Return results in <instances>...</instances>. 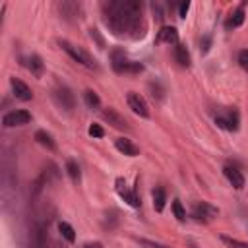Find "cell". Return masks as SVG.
I'll list each match as a JSON object with an SVG mask.
<instances>
[{
  "mask_svg": "<svg viewBox=\"0 0 248 248\" xmlns=\"http://www.w3.org/2000/svg\"><path fill=\"white\" fill-rule=\"evenodd\" d=\"M107 12V25L116 37H132L140 39L145 35V21H143V4L136 0H124V2H108L103 6Z\"/></svg>",
  "mask_w": 248,
  "mask_h": 248,
  "instance_id": "1",
  "label": "cell"
},
{
  "mask_svg": "<svg viewBox=\"0 0 248 248\" xmlns=\"http://www.w3.org/2000/svg\"><path fill=\"white\" fill-rule=\"evenodd\" d=\"M58 46H60L74 62H78V64H81V66H85V68H97L95 58H93L89 52H85L81 46H76L74 43H70V41H66V39H58Z\"/></svg>",
  "mask_w": 248,
  "mask_h": 248,
  "instance_id": "2",
  "label": "cell"
},
{
  "mask_svg": "<svg viewBox=\"0 0 248 248\" xmlns=\"http://www.w3.org/2000/svg\"><path fill=\"white\" fill-rule=\"evenodd\" d=\"M114 188H116V194H118V196H120L128 205H132V207H140V205H141V202H140V196H138L136 188H130L122 176H118V178L114 180Z\"/></svg>",
  "mask_w": 248,
  "mask_h": 248,
  "instance_id": "3",
  "label": "cell"
},
{
  "mask_svg": "<svg viewBox=\"0 0 248 248\" xmlns=\"http://www.w3.org/2000/svg\"><path fill=\"white\" fill-rule=\"evenodd\" d=\"M31 112L29 110H23V108H16V110H10L2 116V126L4 128H14V126H23V124H29L31 122Z\"/></svg>",
  "mask_w": 248,
  "mask_h": 248,
  "instance_id": "4",
  "label": "cell"
},
{
  "mask_svg": "<svg viewBox=\"0 0 248 248\" xmlns=\"http://www.w3.org/2000/svg\"><path fill=\"white\" fill-rule=\"evenodd\" d=\"M217 215H219V209H217L215 205H211V203H207V202H196V203H194L192 217H194L196 221L207 223V221H211V219L217 217Z\"/></svg>",
  "mask_w": 248,
  "mask_h": 248,
  "instance_id": "5",
  "label": "cell"
},
{
  "mask_svg": "<svg viewBox=\"0 0 248 248\" xmlns=\"http://www.w3.org/2000/svg\"><path fill=\"white\" fill-rule=\"evenodd\" d=\"M126 101H128V107L132 108V112H136V114L141 116V118H149V107H147L145 99H143L140 93L130 91V93L126 95Z\"/></svg>",
  "mask_w": 248,
  "mask_h": 248,
  "instance_id": "6",
  "label": "cell"
},
{
  "mask_svg": "<svg viewBox=\"0 0 248 248\" xmlns=\"http://www.w3.org/2000/svg\"><path fill=\"white\" fill-rule=\"evenodd\" d=\"M10 87H12V93H14L16 99H19L23 103L33 99V91H31V87L25 81H21L17 78H10Z\"/></svg>",
  "mask_w": 248,
  "mask_h": 248,
  "instance_id": "7",
  "label": "cell"
},
{
  "mask_svg": "<svg viewBox=\"0 0 248 248\" xmlns=\"http://www.w3.org/2000/svg\"><path fill=\"white\" fill-rule=\"evenodd\" d=\"M54 99H56V103L62 107V108H66V110H72L74 107H76V97H74V93H72V89L70 87H56L54 89Z\"/></svg>",
  "mask_w": 248,
  "mask_h": 248,
  "instance_id": "8",
  "label": "cell"
},
{
  "mask_svg": "<svg viewBox=\"0 0 248 248\" xmlns=\"http://www.w3.org/2000/svg\"><path fill=\"white\" fill-rule=\"evenodd\" d=\"M128 64H130V60H128L124 48H112L110 50V66L116 74H126Z\"/></svg>",
  "mask_w": 248,
  "mask_h": 248,
  "instance_id": "9",
  "label": "cell"
},
{
  "mask_svg": "<svg viewBox=\"0 0 248 248\" xmlns=\"http://www.w3.org/2000/svg\"><path fill=\"white\" fill-rule=\"evenodd\" d=\"M103 118H105L112 128H116V130H130L128 120H126L118 110H114V108H110V107L103 110Z\"/></svg>",
  "mask_w": 248,
  "mask_h": 248,
  "instance_id": "10",
  "label": "cell"
},
{
  "mask_svg": "<svg viewBox=\"0 0 248 248\" xmlns=\"http://www.w3.org/2000/svg\"><path fill=\"white\" fill-rule=\"evenodd\" d=\"M223 174H225V178L229 180V184L234 188V190H242L244 188V174L236 169V167H225L223 169Z\"/></svg>",
  "mask_w": 248,
  "mask_h": 248,
  "instance_id": "11",
  "label": "cell"
},
{
  "mask_svg": "<svg viewBox=\"0 0 248 248\" xmlns=\"http://www.w3.org/2000/svg\"><path fill=\"white\" fill-rule=\"evenodd\" d=\"M157 43L167 45H178V29L174 25H163L157 33Z\"/></svg>",
  "mask_w": 248,
  "mask_h": 248,
  "instance_id": "12",
  "label": "cell"
},
{
  "mask_svg": "<svg viewBox=\"0 0 248 248\" xmlns=\"http://www.w3.org/2000/svg\"><path fill=\"white\" fill-rule=\"evenodd\" d=\"M114 147H116L122 155H126V157H138V155H140V147L134 145V143H132L130 140H126V138L114 140Z\"/></svg>",
  "mask_w": 248,
  "mask_h": 248,
  "instance_id": "13",
  "label": "cell"
},
{
  "mask_svg": "<svg viewBox=\"0 0 248 248\" xmlns=\"http://www.w3.org/2000/svg\"><path fill=\"white\" fill-rule=\"evenodd\" d=\"M244 19H246V14H244V8L242 6H238L236 10H232L231 12V16L227 17V21H225V27L231 31V29H236V27H240L242 23H244Z\"/></svg>",
  "mask_w": 248,
  "mask_h": 248,
  "instance_id": "14",
  "label": "cell"
},
{
  "mask_svg": "<svg viewBox=\"0 0 248 248\" xmlns=\"http://www.w3.org/2000/svg\"><path fill=\"white\" fill-rule=\"evenodd\" d=\"M174 60L178 62V66H180V68H190L192 58H190V52H188L186 45H182V43L174 45Z\"/></svg>",
  "mask_w": 248,
  "mask_h": 248,
  "instance_id": "15",
  "label": "cell"
},
{
  "mask_svg": "<svg viewBox=\"0 0 248 248\" xmlns=\"http://www.w3.org/2000/svg\"><path fill=\"white\" fill-rule=\"evenodd\" d=\"M27 70H29L35 78H41V76L45 74V62H43V58H41L39 54H31V56L27 58Z\"/></svg>",
  "mask_w": 248,
  "mask_h": 248,
  "instance_id": "16",
  "label": "cell"
},
{
  "mask_svg": "<svg viewBox=\"0 0 248 248\" xmlns=\"http://www.w3.org/2000/svg\"><path fill=\"white\" fill-rule=\"evenodd\" d=\"M35 141L39 145H43L45 149H48V151H54L56 149V141H54L52 134H48L46 130H37L35 132Z\"/></svg>",
  "mask_w": 248,
  "mask_h": 248,
  "instance_id": "17",
  "label": "cell"
},
{
  "mask_svg": "<svg viewBox=\"0 0 248 248\" xmlns=\"http://www.w3.org/2000/svg\"><path fill=\"white\" fill-rule=\"evenodd\" d=\"M151 200H153V209H155L157 213H163L165 203H167V194H165V190H163L161 186H155V188L151 190Z\"/></svg>",
  "mask_w": 248,
  "mask_h": 248,
  "instance_id": "18",
  "label": "cell"
},
{
  "mask_svg": "<svg viewBox=\"0 0 248 248\" xmlns=\"http://www.w3.org/2000/svg\"><path fill=\"white\" fill-rule=\"evenodd\" d=\"M66 172H68V176L72 178L74 184H79V180H81V170H79V165H78L76 159H68V161H66Z\"/></svg>",
  "mask_w": 248,
  "mask_h": 248,
  "instance_id": "19",
  "label": "cell"
},
{
  "mask_svg": "<svg viewBox=\"0 0 248 248\" xmlns=\"http://www.w3.org/2000/svg\"><path fill=\"white\" fill-rule=\"evenodd\" d=\"M225 120H227V130L229 132H236L238 126H240V112L236 108H231L227 114H225Z\"/></svg>",
  "mask_w": 248,
  "mask_h": 248,
  "instance_id": "20",
  "label": "cell"
},
{
  "mask_svg": "<svg viewBox=\"0 0 248 248\" xmlns=\"http://www.w3.org/2000/svg\"><path fill=\"white\" fill-rule=\"evenodd\" d=\"M83 101H85V105H87L89 108H93V110L101 108V97H99L93 89H85V91H83Z\"/></svg>",
  "mask_w": 248,
  "mask_h": 248,
  "instance_id": "21",
  "label": "cell"
},
{
  "mask_svg": "<svg viewBox=\"0 0 248 248\" xmlns=\"http://www.w3.org/2000/svg\"><path fill=\"white\" fill-rule=\"evenodd\" d=\"M58 231H60V234H62V238H64V240H68L70 244H74V242H76V231H74V227H72L70 223L60 221V223H58Z\"/></svg>",
  "mask_w": 248,
  "mask_h": 248,
  "instance_id": "22",
  "label": "cell"
},
{
  "mask_svg": "<svg viewBox=\"0 0 248 248\" xmlns=\"http://www.w3.org/2000/svg\"><path fill=\"white\" fill-rule=\"evenodd\" d=\"M219 238H221V242L227 248H248V242L246 240H240V238H234V236H227V234H221Z\"/></svg>",
  "mask_w": 248,
  "mask_h": 248,
  "instance_id": "23",
  "label": "cell"
},
{
  "mask_svg": "<svg viewBox=\"0 0 248 248\" xmlns=\"http://www.w3.org/2000/svg\"><path fill=\"white\" fill-rule=\"evenodd\" d=\"M172 215L176 217V221H180V223H184L186 221V209H184V205H182V202L180 200H172Z\"/></svg>",
  "mask_w": 248,
  "mask_h": 248,
  "instance_id": "24",
  "label": "cell"
},
{
  "mask_svg": "<svg viewBox=\"0 0 248 248\" xmlns=\"http://www.w3.org/2000/svg\"><path fill=\"white\" fill-rule=\"evenodd\" d=\"M149 89H151L153 99H157V101H163L165 99V89H163V85L159 81H149Z\"/></svg>",
  "mask_w": 248,
  "mask_h": 248,
  "instance_id": "25",
  "label": "cell"
},
{
  "mask_svg": "<svg viewBox=\"0 0 248 248\" xmlns=\"http://www.w3.org/2000/svg\"><path fill=\"white\" fill-rule=\"evenodd\" d=\"M236 62H238V66H240L244 72H248V48L238 50V54H236Z\"/></svg>",
  "mask_w": 248,
  "mask_h": 248,
  "instance_id": "26",
  "label": "cell"
},
{
  "mask_svg": "<svg viewBox=\"0 0 248 248\" xmlns=\"http://www.w3.org/2000/svg\"><path fill=\"white\" fill-rule=\"evenodd\" d=\"M87 134H89L91 138H103V136H105V130H103V126H101V124L93 122V124H89Z\"/></svg>",
  "mask_w": 248,
  "mask_h": 248,
  "instance_id": "27",
  "label": "cell"
},
{
  "mask_svg": "<svg viewBox=\"0 0 248 248\" xmlns=\"http://www.w3.org/2000/svg\"><path fill=\"white\" fill-rule=\"evenodd\" d=\"M209 48H211V37H209V35H203V37H202V43H200V50H202V54H207Z\"/></svg>",
  "mask_w": 248,
  "mask_h": 248,
  "instance_id": "28",
  "label": "cell"
},
{
  "mask_svg": "<svg viewBox=\"0 0 248 248\" xmlns=\"http://www.w3.org/2000/svg\"><path fill=\"white\" fill-rule=\"evenodd\" d=\"M89 35H91V39H95V41H97V45H99L101 48H105V39L99 35V31H97V29H89Z\"/></svg>",
  "mask_w": 248,
  "mask_h": 248,
  "instance_id": "29",
  "label": "cell"
},
{
  "mask_svg": "<svg viewBox=\"0 0 248 248\" xmlns=\"http://www.w3.org/2000/svg\"><path fill=\"white\" fill-rule=\"evenodd\" d=\"M188 10H190V2H182V4H178V17L184 19L186 14H188Z\"/></svg>",
  "mask_w": 248,
  "mask_h": 248,
  "instance_id": "30",
  "label": "cell"
},
{
  "mask_svg": "<svg viewBox=\"0 0 248 248\" xmlns=\"http://www.w3.org/2000/svg\"><path fill=\"white\" fill-rule=\"evenodd\" d=\"M151 8H153V12H155V16H157V19L161 21V19L165 17V16H163V10H161V6H159V4H153Z\"/></svg>",
  "mask_w": 248,
  "mask_h": 248,
  "instance_id": "31",
  "label": "cell"
},
{
  "mask_svg": "<svg viewBox=\"0 0 248 248\" xmlns=\"http://www.w3.org/2000/svg\"><path fill=\"white\" fill-rule=\"evenodd\" d=\"M83 248H103V244H101V242H97V240H95V242H87V244H85V246H83Z\"/></svg>",
  "mask_w": 248,
  "mask_h": 248,
  "instance_id": "32",
  "label": "cell"
},
{
  "mask_svg": "<svg viewBox=\"0 0 248 248\" xmlns=\"http://www.w3.org/2000/svg\"><path fill=\"white\" fill-rule=\"evenodd\" d=\"M192 248H196V246H192Z\"/></svg>",
  "mask_w": 248,
  "mask_h": 248,
  "instance_id": "33",
  "label": "cell"
}]
</instances>
